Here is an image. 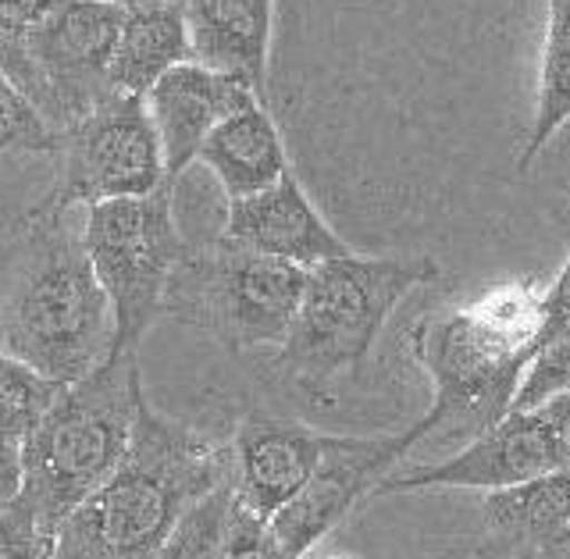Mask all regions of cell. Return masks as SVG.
I'll use <instances>...</instances> for the list:
<instances>
[{
	"mask_svg": "<svg viewBox=\"0 0 570 559\" xmlns=\"http://www.w3.org/2000/svg\"><path fill=\"white\" fill-rule=\"evenodd\" d=\"M118 8H142V4H160V0H111Z\"/></svg>",
	"mask_w": 570,
	"mask_h": 559,
	"instance_id": "31",
	"label": "cell"
},
{
	"mask_svg": "<svg viewBox=\"0 0 570 559\" xmlns=\"http://www.w3.org/2000/svg\"><path fill=\"white\" fill-rule=\"evenodd\" d=\"M236 507H239L236 478L228 474L178 517V524L171 528V535L165 538V546H160L154 559H222Z\"/></svg>",
	"mask_w": 570,
	"mask_h": 559,
	"instance_id": "20",
	"label": "cell"
},
{
	"mask_svg": "<svg viewBox=\"0 0 570 559\" xmlns=\"http://www.w3.org/2000/svg\"><path fill=\"white\" fill-rule=\"evenodd\" d=\"M125 8L111 0H58L40 22L0 43V68L53 133L89 118L115 94L111 53Z\"/></svg>",
	"mask_w": 570,
	"mask_h": 559,
	"instance_id": "6",
	"label": "cell"
},
{
	"mask_svg": "<svg viewBox=\"0 0 570 559\" xmlns=\"http://www.w3.org/2000/svg\"><path fill=\"white\" fill-rule=\"evenodd\" d=\"M570 392V328L546 335L534 346L521 385L513 395V410H539L542 403Z\"/></svg>",
	"mask_w": 570,
	"mask_h": 559,
	"instance_id": "23",
	"label": "cell"
},
{
	"mask_svg": "<svg viewBox=\"0 0 570 559\" xmlns=\"http://www.w3.org/2000/svg\"><path fill=\"white\" fill-rule=\"evenodd\" d=\"M65 385L32 371L26 360L0 353V435L26 439Z\"/></svg>",
	"mask_w": 570,
	"mask_h": 559,
	"instance_id": "21",
	"label": "cell"
},
{
	"mask_svg": "<svg viewBox=\"0 0 570 559\" xmlns=\"http://www.w3.org/2000/svg\"><path fill=\"white\" fill-rule=\"evenodd\" d=\"M328 435L296 421L249 418L232 439L236 492L257 517L272 520L317 471Z\"/></svg>",
	"mask_w": 570,
	"mask_h": 559,
	"instance_id": "14",
	"label": "cell"
},
{
	"mask_svg": "<svg viewBox=\"0 0 570 559\" xmlns=\"http://www.w3.org/2000/svg\"><path fill=\"white\" fill-rule=\"evenodd\" d=\"M4 346L58 385L79 382L115 353L111 300L65 218L40 222L4 311Z\"/></svg>",
	"mask_w": 570,
	"mask_h": 559,
	"instance_id": "3",
	"label": "cell"
},
{
	"mask_svg": "<svg viewBox=\"0 0 570 559\" xmlns=\"http://www.w3.org/2000/svg\"><path fill=\"white\" fill-rule=\"evenodd\" d=\"M58 0H0V43L26 36Z\"/></svg>",
	"mask_w": 570,
	"mask_h": 559,
	"instance_id": "26",
	"label": "cell"
},
{
	"mask_svg": "<svg viewBox=\"0 0 570 559\" xmlns=\"http://www.w3.org/2000/svg\"><path fill=\"white\" fill-rule=\"evenodd\" d=\"M222 236L257 249L264 257L289 261L296 267H317L332 257H346L353 249L335 236L307 193L285 171L275 186H267L243 200H228Z\"/></svg>",
	"mask_w": 570,
	"mask_h": 559,
	"instance_id": "13",
	"label": "cell"
},
{
	"mask_svg": "<svg viewBox=\"0 0 570 559\" xmlns=\"http://www.w3.org/2000/svg\"><path fill=\"white\" fill-rule=\"evenodd\" d=\"M570 121V0H549V29L542 50V76H539V104H534V121L528 147L521 150L517 168L528 171L549 139Z\"/></svg>",
	"mask_w": 570,
	"mask_h": 559,
	"instance_id": "19",
	"label": "cell"
},
{
	"mask_svg": "<svg viewBox=\"0 0 570 559\" xmlns=\"http://www.w3.org/2000/svg\"><path fill=\"white\" fill-rule=\"evenodd\" d=\"M249 104H261V97L239 82L236 76L218 68H207L200 61L175 65L147 94V111L154 118V129L165 154V178L175 186L183 171L200 157L204 139L218 125L243 111Z\"/></svg>",
	"mask_w": 570,
	"mask_h": 559,
	"instance_id": "12",
	"label": "cell"
},
{
	"mask_svg": "<svg viewBox=\"0 0 570 559\" xmlns=\"http://www.w3.org/2000/svg\"><path fill=\"white\" fill-rule=\"evenodd\" d=\"M142 377L132 353H111L97 371L58 392L22 439L18 499L58 531L115 474L136 424Z\"/></svg>",
	"mask_w": 570,
	"mask_h": 559,
	"instance_id": "2",
	"label": "cell"
},
{
	"mask_svg": "<svg viewBox=\"0 0 570 559\" xmlns=\"http://www.w3.org/2000/svg\"><path fill=\"white\" fill-rule=\"evenodd\" d=\"M22 492V439L0 435V510Z\"/></svg>",
	"mask_w": 570,
	"mask_h": 559,
	"instance_id": "29",
	"label": "cell"
},
{
	"mask_svg": "<svg viewBox=\"0 0 570 559\" xmlns=\"http://www.w3.org/2000/svg\"><path fill=\"white\" fill-rule=\"evenodd\" d=\"M539 418L549 431L552 439V453H557V467L570 471V392L567 395H557V400H549L539 406Z\"/></svg>",
	"mask_w": 570,
	"mask_h": 559,
	"instance_id": "27",
	"label": "cell"
},
{
	"mask_svg": "<svg viewBox=\"0 0 570 559\" xmlns=\"http://www.w3.org/2000/svg\"><path fill=\"white\" fill-rule=\"evenodd\" d=\"M53 559H118V556L100 549L94 538H86L79 528L61 524L58 528V549H53Z\"/></svg>",
	"mask_w": 570,
	"mask_h": 559,
	"instance_id": "30",
	"label": "cell"
},
{
	"mask_svg": "<svg viewBox=\"0 0 570 559\" xmlns=\"http://www.w3.org/2000/svg\"><path fill=\"white\" fill-rule=\"evenodd\" d=\"M424 435L421 421L389 439H343L328 435L311 481L267 520L289 559H303L356 502L371 496V489L385 478L392 463H400Z\"/></svg>",
	"mask_w": 570,
	"mask_h": 559,
	"instance_id": "10",
	"label": "cell"
},
{
	"mask_svg": "<svg viewBox=\"0 0 570 559\" xmlns=\"http://www.w3.org/2000/svg\"><path fill=\"white\" fill-rule=\"evenodd\" d=\"M14 154H58V133L0 68V157Z\"/></svg>",
	"mask_w": 570,
	"mask_h": 559,
	"instance_id": "22",
	"label": "cell"
},
{
	"mask_svg": "<svg viewBox=\"0 0 570 559\" xmlns=\"http://www.w3.org/2000/svg\"><path fill=\"white\" fill-rule=\"evenodd\" d=\"M303 288L307 267L264 257L218 236L200 249H183L165 296V314L204 328L236 353L282 346L299 311Z\"/></svg>",
	"mask_w": 570,
	"mask_h": 559,
	"instance_id": "5",
	"label": "cell"
},
{
	"mask_svg": "<svg viewBox=\"0 0 570 559\" xmlns=\"http://www.w3.org/2000/svg\"><path fill=\"white\" fill-rule=\"evenodd\" d=\"M485 524L510 546L560 549L570 542V471L557 467L510 489L485 492Z\"/></svg>",
	"mask_w": 570,
	"mask_h": 559,
	"instance_id": "18",
	"label": "cell"
},
{
	"mask_svg": "<svg viewBox=\"0 0 570 559\" xmlns=\"http://www.w3.org/2000/svg\"><path fill=\"white\" fill-rule=\"evenodd\" d=\"M321 559H346V556H321Z\"/></svg>",
	"mask_w": 570,
	"mask_h": 559,
	"instance_id": "32",
	"label": "cell"
},
{
	"mask_svg": "<svg viewBox=\"0 0 570 559\" xmlns=\"http://www.w3.org/2000/svg\"><path fill=\"white\" fill-rule=\"evenodd\" d=\"M232 474V445L210 442L136 400V424L115 474L71 513L79 528L118 559H154L196 499Z\"/></svg>",
	"mask_w": 570,
	"mask_h": 559,
	"instance_id": "1",
	"label": "cell"
},
{
	"mask_svg": "<svg viewBox=\"0 0 570 559\" xmlns=\"http://www.w3.org/2000/svg\"><path fill=\"white\" fill-rule=\"evenodd\" d=\"M546 471H557V453H552V439L539 410H510L503 421H495L481 435H474L456 457L410 474L382 478L371 489V496H400L428 489L499 492Z\"/></svg>",
	"mask_w": 570,
	"mask_h": 559,
	"instance_id": "11",
	"label": "cell"
},
{
	"mask_svg": "<svg viewBox=\"0 0 570 559\" xmlns=\"http://www.w3.org/2000/svg\"><path fill=\"white\" fill-rule=\"evenodd\" d=\"M196 61L186 14L178 0L125 8V22L111 53V89L121 97H142L168 76L175 65Z\"/></svg>",
	"mask_w": 570,
	"mask_h": 559,
	"instance_id": "17",
	"label": "cell"
},
{
	"mask_svg": "<svg viewBox=\"0 0 570 559\" xmlns=\"http://www.w3.org/2000/svg\"><path fill=\"white\" fill-rule=\"evenodd\" d=\"M82 249L111 300L115 353H132L165 314L168 285L186 249L171 207V183L147 196L86 207Z\"/></svg>",
	"mask_w": 570,
	"mask_h": 559,
	"instance_id": "7",
	"label": "cell"
},
{
	"mask_svg": "<svg viewBox=\"0 0 570 559\" xmlns=\"http://www.w3.org/2000/svg\"><path fill=\"white\" fill-rule=\"evenodd\" d=\"M410 353L435 385V403L421 418L424 435L439 428L481 435L513 410L531 346L503 335L478 306H453L410 328Z\"/></svg>",
	"mask_w": 570,
	"mask_h": 559,
	"instance_id": "8",
	"label": "cell"
},
{
	"mask_svg": "<svg viewBox=\"0 0 570 559\" xmlns=\"http://www.w3.org/2000/svg\"><path fill=\"white\" fill-rule=\"evenodd\" d=\"M58 157L61 175L36 204V225L65 218L71 207L147 196L168 183L165 154L142 97L111 94L94 115L58 136Z\"/></svg>",
	"mask_w": 570,
	"mask_h": 559,
	"instance_id": "9",
	"label": "cell"
},
{
	"mask_svg": "<svg viewBox=\"0 0 570 559\" xmlns=\"http://www.w3.org/2000/svg\"><path fill=\"white\" fill-rule=\"evenodd\" d=\"M570 328V257L563 264V272L552 278V285L546 288V324H542V335H557Z\"/></svg>",
	"mask_w": 570,
	"mask_h": 559,
	"instance_id": "28",
	"label": "cell"
},
{
	"mask_svg": "<svg viewBox=\"0 0 570 559\" xmlns=\"http://www.w3.org/2000/svg\"><path fill=\"white\" fill-rule=\"evenodd\" d=\"M196 160H204L210 168V175L218 178V186L228 200L254 196L267 186H275L278 178L289 171L278 125L264 111V104H249L243 111L228 115L218 129L204 139Z\"/></svg>",
	"mask_w": 570,
	"mask_h": 559,
	"instance_id": "16",
	"label": "cell"
},
{
	"mask_svg": "<svg viewBox=\"0 0 570 559\" xmlns=\"http://www.w3.org/2000/svg\"><path fill=\"white\" fill-rule=\"evenodd\" d=\"M439 278L428 257H332L307 272L299 311L282 339L278 371L325 400L338 374L371 356L389 314L410 288Z\"/></svg>",
	"mask_w": 570,
	"mask_h": 559,
	"instance_id": "4",
	"label": "cell"
},
{
	"mask_svg": "<svg viewBox=\"0 0 570 559\" xmlns=\"http://www.w3.org/2000/svg\"><path fill=\"white\" fill-rule=\"evenodd\" d=\"M58 531H50L22 499L0 510V559H53Z\"/></svg>",
	"mask_w": 570,
	"mask_h": 559,
	"instance_id": "24",
	"label": "cell"
},
{
	"mask_svg": "<svg viewBox=\"0 0 570 559\" xmlns=\"http://www.w3.org/2000/svg\"><path fill=\"white\" fill-rule=\"evenodd\" d=\"M222 559H289V556H285V549L278 546L272 524H267L264 517H257L239 499L236 517H232V528H228V542H225Z\"/></svg>",
	"mask_w": 570,
	"mask_h": 559,
	"instance_id": "25",
	"label": "cell"
},
{
	"mask_svg": "<svg viewBox=\"0 0 570 559\" xmlns=\"http://www.w3.org/2000/svg\"><path fill=\"white\" fill-rule=\"evenodd\" d=\"M178 8L186 14L193 58L236 76L264 104L275 0H178Z\"/></svg>",
	"mask_w": 570,
	"mask_h": 559,
	"instance_id": "15",
	"label": "cell"
}]
</instances>
